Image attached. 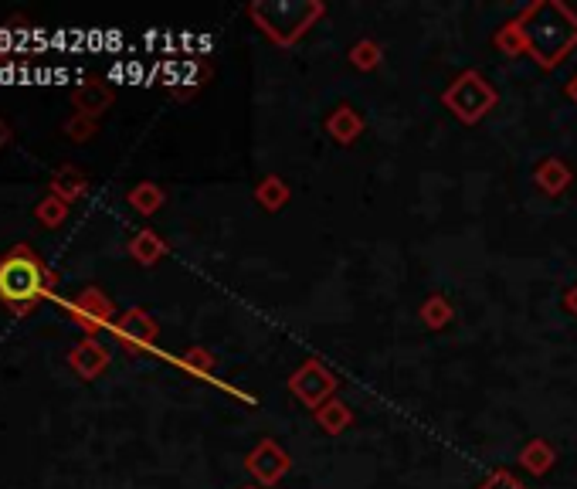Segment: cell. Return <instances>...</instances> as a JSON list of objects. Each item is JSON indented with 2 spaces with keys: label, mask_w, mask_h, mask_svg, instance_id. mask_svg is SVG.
I'll return each mask as SVG.
<instances>
[{
  "label": "cell",
  "mask_w": 577,
  "mask_h": 489,
  "mask_svg": "<svg viewBox=\"0 0 577 489\" xmlns=\"http://www.w3.org/2000/svg\"><path fill=\"white\" fill-rule=\"evenodd\" d=\"M41 289H45V272H41V265L31 252L17 248L0 262V299L11 310L24 313L41 296Z\"/></svg>",
  "instance_id": "cell-1"
},
{
  "label": "cell",
  "mask_w": 577,
  "mask_h": 489,
  "mask_svg": "<svg viewBox=\"0 0 577 489\" xmlns=\"http://www.w3.org/2000/svg\"><path fill=\"white\" fill-rule=\"evenodd\" d=\"M554 7L557 4H537L523 17V34H527V45L540 65H557L564 58V51L577 41V34H557V24L550 21Z\"/></svg>",
  "instance_id": "cell-2"
}]
</instances>
